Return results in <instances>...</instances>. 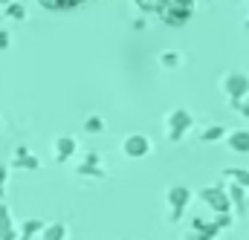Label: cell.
Returning a JSON list of instances; mask_svg holds the SVG:
<instances>
[{
    "mask_svg": "<svg viewBox=\"0 0 249 240\" xmlns=\"http://www.w3.org/2000/svg\"><path fill=\"white\" fill-rule=\"evenodd\" d=\"M200 200H203L206 206H212L217 214H229V211H232V200H229V191H226L223 185H206V188L200 191Z\"/></svg>",
    "mask_w": 249,
    "mask_h": 240,
    "instance_id": "1",
    "label": "cell"
},
{
    "mask_svg": "<svg viewBox=\"0 0 249 240\" xmlns=\"http://www.w3.org/2000/svg\"><path fill=\"white\" fill-rule=\"evenodd\" d=\"M223 90H226V96L238 104V102H244L249 96V75L244 72H229L226 78H223Z\"/></svg>",
    "mask_w": 249,
    "mask_h": 240,
    "instance_id": "2",
    "label": "cell"
},
{
    "mask_svg": "<svg viewBox=\"0 0 249 240\" xmlns=\"http://www.w3.org/2000/svg\"><path fill=\"white\" fill-rule=\"evenodd\" d=\"M188 200H191V191H188L186 185H171V188H168V206H171V223H177V220L183 217V211H186Z\"/></svg>",
    "mask_w": 249,
    "mask_h": 240,
    "instance_id": "3",
    "label": "cell"
},
{
    "mask_svg": "<svg viewBox=\"0 0 249 240\" xmlns=\"http://www.w3.org/2000/svg\"><path fill=\"white\" fill-rule=\"evenodd\" d=\"M122 151H124V156H130V159H142V156L151 154V139L142 136V133H130V136H124Z\"/></svg>",
    "mask_w": 249,
    "mask_h": 240,
    "instance_id": "4",
    "label": "cell"
},
{
    "mask_svg": "<svg viewBox=\"0 0 249 240\" xmlns=\"http://www.w3.org/2000/svg\"><path fill=\"white\" fill-rule=\"evenodd\" d=\"M191 121L194 119H191L188 110H183V107L180 110H171V116H168V139L171 142H180L186 136V130L191 127Z\"/></svg>",
    "mask_w": 249,
    "mask_h": 240,
    "instance_id": "5",
    "label": "cell"
},
{
    "mask_svg": "<svg viewBox=\"0 0 249 240\" xmlns=\"http://www.w3.org/2000/svg\"><path fill=\"white\" fill-rule=\"evenodd\" d=\"M162 17H165V23L168 26H183V23H188V17H191V9H186V6H165V12H162Z\"/></svg>",
    "mask_w": 249,
    "mask_h": 240,
    "instance_id": "6",
    "label": "cell"
},
{
    "mask_svg": "<svg viewBox=\"0 0 249 240\" xmlns=\"http://www.w3.org/2000/svg\"><path fill=\"white\" fill-rule=\"evenodd\" d=\"M99 162H102V156L90 151V154L84 156V162L78 165V174H81V177H105V168H102Z\"/></svg>",
    "mask_w": 249,
    "mask_h": 240,
    "instance_id": "7",
    "label": "cell"
},
{
    "mask_svg": "<svg viewBox=\"0 0 249 240\" xmlns=\"http://www.w3.org/2000/svg\"><path fill=\"white\" fill-rule=\"evenodd\" d=\"M226 142L235 154H249V130H232L226 136Z\"/></svg>",
    "mask_w": 249,
    "mask_h": 240,
    "instance_id": "8",
    "label": "cell"
},
{
    "mask_svg": "<svg viewBox=\"0 0 249 240\" xmlns=\"http://www.w3.org/2000/svg\"><path fill=\"white\" fill-rule=\"evenodd\" d=\"M75 154V139L72 136H58L55 139V159L64 162V159H70Z\"/></svg>",
    "mask_w": 249,
    "mask_h": 240,
    "instance_id": "9",
    "label": "cell"
},
{
    "mask_svg": "<svg viewBox=\"0 0 249 240\" xmlns=\"http://www.w3.org/2000/svg\"><path fill=\"white\" fill-rule=\"evenodd\" d=\"M15 165H18V168H29V171H35V168H41V159L32 156L26 148H18V154H15Z\"/></svg>",
    "mask_w": 249,
    "mask_h": 240,
    "instance_id": "10",
    "label": "cell"
},
{
    "mask_svg": "<svg viewBox=\"0 0 249 240\" xmlns=\"http://www.w3.org/2000/svg\"><path fill=\"white\" fill-rule=\"evenodd\" d=\"M18 235L12 232V220H9V211H6V206L0 203V240H15Z\"/></svg>",
    "mask_w": 249,
    "mask_h": 240,
    "instance_id": "11",
    "label": "cell"
},
{
    "mask_svg": "<svg viewBox=\"0 0 249 240\" xmlns=\"http://www.w3.org/2000/svg\"><path fill=\"white\" fill-rule=\"evenodd\" d=\"M223 136H226V127H223V124H209V127L200 130V139H203V142H217V139H223Z\"/></svg>",
    "mask_w": 249,
    "mask_h": 240,
    "instance_id": "12",
    "label": "cell"
},
{
    "mask_svg": "<svg viewBox=\"0 0 249 240\" xmlns=\"http://www.w3.org/2000/svg\"><path fill=\"white\" fill-rule=\"evenodd\" d=\"M41 240H67V226L64 223H53L41 232Z\"/></svg>",
    "mask_w": 249,
    "mask_h": 240,
    "instance_id": "13",
    "label": "cell"
},
{
    "mask_svg": "<svg viewBox=\"0 0 249 240\" xmlns=\"http://www.w3.org/2000/svg\"><path fill=\"white\" fill-rule=\"evenodd\" d=\"M229 200H232V206H238L241 211L247 208V188H241V185H229Z\"/></svg>",
    "mask_w": 249,
    "mask_h": 240,
    "instance_id": "14",
    "label": "cell"
},
{
    "mask_svg": "<svg viewBox=\"0 0 249 240\" xmlns=\"http://www.w3.org/2000/svg\"><path fill=\"white\" fill-rule=\"evenodd\" d=\"M226 177L235 182V185H241V188H249V171L247 168H226Z\"/></svg>",
    "mask_w": 249,
    "mask_h": 240,
    "instance_id": "15",
    "label": "cell"
},
{
    "mask_svg": "<svg viewBox=\"0 0 249 240\" xmlns=\"http://www.w3.org/2000/svg\"><path fill=\"white\" fill-rule=\"evenodd\" d=\"M44 229H47V226H44L41 220H26V223H23V232H20V238L29 240V238H35V235H41Z\"/></svg>",
    "mask_w": 249,
    "mask_h": 240,
    "instance_id": "16",
    "label": "cell"
},
{
    "mask_svg": "<svg viewBox=\"0 0 249 240\" xmlns=\"http://www.w3.org/2000/svg\"><path fill=\"white\" fill-rule=\"evenodd\" d=\"M136 6L142 9V12H165V6H168V0H136Z\"/></svg>",
    "mask_w": 249,
    "mask_h": 240,
    "instance_id": "17",
    "label": "cell"
},
{
    "mask_svg": "<svg viewBox=\"0 0 249 240\" xmlns=\"http://www.w3.org/2000/svg\"><path fill=\"white\" fill-rule=\"evenodd\" d=\"M160 64L168 67V69H174V67L183 64V55H180V52H162V55H160Z\"/></svg>",
    "mask_w": 249,
    "mask_h": 240,
    "instance_id": "18",
    "label": "cell"
},
{
    "mask_svg": "<svg viewBox=\"0 0 249 240\" xmlns=\"http://www.w3.org/2000/svg\"><path fill=\"white\" fill-rule=\"evenodd\" d=\"M6 15H9V17H15V20H23V17H26V6L15 0V3H9V6H6Z\"/></svg>",
    "mask_w": 249,
    "mask_h": 240,
    "instance_id": "19",
    "label": "cell"
},
{
    "mask_svg": "<svg viewBox=\"0 0 249 240\" xmlns=\"http://www.w3.org/2000/svg\"><path fill=\"white\" fill-rule=\"evenodd\" d=\"M84 130H87V133H102V130H105V119H102V116H87Z\"/></svg>",
    "mask_w": 249,
    "mask_h": 240,
    "instance_id": "20",
    "label": "cell"
},
{
    "mask_svg": "<svg viewBox=\"0 0 249 240\" xmlns=\"http://www.w3.org/2000/svg\"><path fill=\"white\" fill-rule=\"evenodd\" d=\"M212 223H214V226H217V229L223 232V229H229V226H232V214H217V217H214Z\"/></svg>",
    "mask_w": 249,
    "mask_h": 240,
    "instance_id": "21",
    "label": "cell"
},
{
    "mask_svg": "<svg viewBox=\"0 0 249 240\" xmlns=\"http://www.w3.org/2000/svg\"><path fill=\"white\" fill-rule=\"evenodd\" d=\"M38 3L47 9H67V0H38Z\"/></svg>",
    "mask_w": 249,
    "mask_h": 240,
    "instance_id": "22",
    "label": "cell"
},
{
    "mask_svg": "<svg viewBox=\"0 0 249 240\" xmlns=\"http://www.w3.org/2000/svg\"><path fill=\"white\" fill-rule=\"evenodd\" d=\"M235 107L241 110V116H247V119H249V96H247V99H244V102H238Z\"/></svg>",
    "mask_w": 249,
    "mask_h": 240,
    "instance_id": "23",
    "label": "cell"
},
{
    "mask_svg": "<svg viewBox=\"0 0 249 240\" xmlns=\"http://www.w3.org/2000/svg\"><path fill=\"white\" fill-rule=\"evenodd\" d=\"M9 41H12V38H9V32H6V29H0V50H6V47H9Z\"/></svg>",
    "mask_w": 249,
    "mask_h": 240,
    "instance_id": "24",
    "label": "cell"
},
{
    "mask_svg": "<svg viewBox=\"0 0 249 240\" xmlns=\"http://www.w3.org/2000/svg\"><path fill=\"white\" fill-rule=\"evenodd\" d=\"M186 240H212V238H206V235H203V232H191V235H188Z\"/></svg>",
    "mask_w": 249,
    "mask_h": 240,
    "instance_id": "25",
    "label": "cell"
},
{
    "mask_svg": "<svg viewBox=\"0 0 249 240\" xmlns=\"http://www.w3.org/2000/svg\"><path fill=\"white\" fill-rule=\"evenodd\" d=\"M3 182H6V168L0 165V188H3Z\"/></svg>",
    "mask_w": 249,
    "mask_h": 240,
    "instance_id": "26",
    "label": "cell"
},
{
    "mask_svg": "<svg viewBox=\"0 0 249 240\" xmlns=\"http://www.w3.org/2000/svg\"><path fill=\"white\" fill-rule=\"evenodd\" d=\"M0 3H3V6H9V3H15V0H0Z\"/></svg>",
    "mask_w": 249,
    "mask_h": 240,
    "instance_id": "27",
    "label": "cell"
},
{
    "mask_svg": "<svg viewBox=\"0 0 249 240\" xmlns=\"http://www.w3.org/2000/svg\"><path fill=\"white\" fill-rule=\"evenodd\" d=\"M247 191H249V188H247ZM247 208H249V194H247Z\"/></svg>",
    "mask_w": 249,
    "mask_h": 240,
    "instance_id": "28",
    "label": "cell"
},
{
    "mask_svg": "<svg viewBox=\"0 0 249 240\" xmlns=\"http://www.w3.org/2000/svg\"><path fill=\"white\" fill-rule=\"evenodd\" d=\"M247 29H249V20H247Z\"/></svg>",
    "mask_w": 249,
    "mask_h": 240,
    "instance_id": "29",
    "label": "cell"
}]
</instances>
